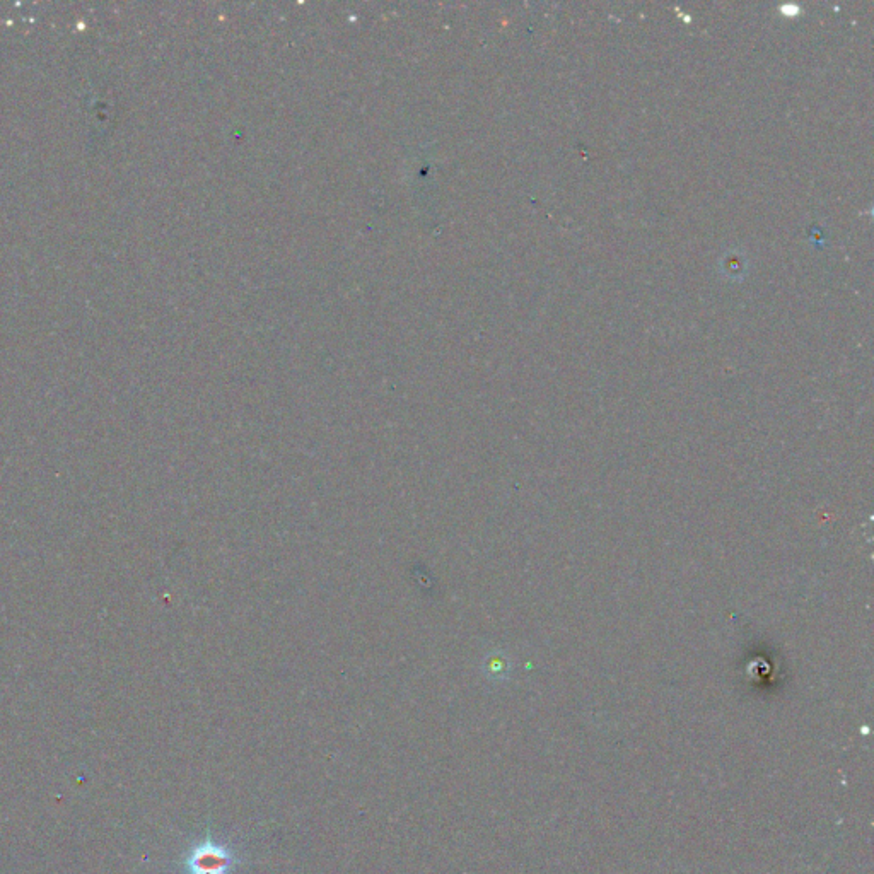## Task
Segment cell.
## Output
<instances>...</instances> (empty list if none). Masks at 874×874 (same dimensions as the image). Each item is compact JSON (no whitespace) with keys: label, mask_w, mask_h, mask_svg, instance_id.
Wrapping results in <instances>:
<instances>
[{"label":"cell","mask_w":874,"mask_h":874,"mask_svg":"<svg viewBox=\"0 0 874 874\" xmlns=\"http://www.w3.org/2000/svg\"><path fill=\"white\" fill-rule=\"evenodd\" d=\"M185 864L188 874H229L236 866V856L229 847L207 837L192 847Z\"/></svg>","instance_id":"6da1fadb"}]
</instances>
